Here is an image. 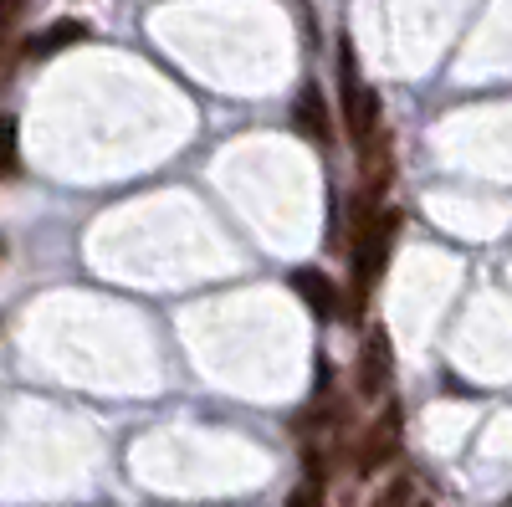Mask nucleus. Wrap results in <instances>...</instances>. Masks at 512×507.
<instances>
[{
	"mask_svg": "<svg viewBox=\"0 0 512 507\" xmlns=\"http://www.w3.org/2000/svg\"><path fill=\"white\" fill-rule=\"evenodd\" d=\"M21 175V129L11 113H0V180Z\"/></svg>",
	"mask_w": 512,
	"mask_h": 507,
	"instance_id": "6e6552de",
	"label": "nucleus"
},
{
	"mask_svg": "<svg viewBox=\"0 0 512 507\" xmlns=\"http://www.w3.org/2000/svg\"><path fill=\"white\" fill-rule=\"evenodd\" d=\"M338 98H344V123H349L354 149L369 154V139H374V129H379V98H374L369 82L359 77V62H354L349 47L338 52Z\"/></svg>",
	"mask_w": 512,
	"mask_h": 507,
	"instance_id": "f03ea898",
	"label": "nucleus"
},
{
	"mask_svg": "<svg viewBox=\"0 0 512 507\" xmlns=\"http://www.w3.org/2000/svg\"><path fill=\"white\" fill-rule=\"evenodd\" d=\"M287 507H328L323 482H318V477H308L303 487H292V492H287Z\"/></svg>",
	"mask_w": 512,
	"mask_h": 507,
	"instance_id": "9d476101",
	"label": "nucleus"
},
{
	"mask_svg": "<svg viewBox=\"0 0 512 507\" xmlns=\"http://www.w3.org/2000/svg\"><path fill=\"white\" fill-rule=\"evenodd\" d=\"M292 287L303 292V303H308L318 318H333V313H338V292H333V282H328L318 267H297V272H292Z\"/></svg>",
	"mask_w": 512,
	"mask_h": 507,
	"instance_id": "0eeeda50",
	"label": "nucleus"
},
{
	"mask_svg": "<svg viewBox=\"0 0 512 507\" xmlns=\"http://www.w3.org/2000/svg\"><path fill=\"white\" fill-rule=\"evenodd\" d=\"M390 379H395V349H390V333L374 328L364 338V349H359V395L374 400L390 390Z\"/></svg>",
	"mask_w": 512,
	"mask_h": 507,
	"instance_id": "20e7f679",
	"label": "nucleus"
},
{
	"mask_svg": "<svg viewBox=\"0 0 512 507\" xmlns=\"http://www.w3.org/2000/svg\"><path fill=\"white\" fill-rule=\"evenodd\" d=\"M400 431H405V415H400V405H384V415L369 426V436L359 441V451H354V472L359 477H374V472H384L395 461V451H400Z\"/></svg>",
	"mask_w": 512,
	"mask_h": 507,
	"instance_id": "7ed1b4c3",
	"label": "nucleus"
},
{
	"mask_svg": "<svg viewBox=\"0 0 512 507\" xmlns=\"http://www.w3.org/2000/svg\"><path fill=\"white\" fill-rule=\"evenodd\" d=\"M297 123L308 129L313 144H328L333 139V118H328V103H323L318 82H303V93H297Z\"/></svg>",
	"mask_w": 512,
	"mask_h": 507,
	"instance_id": "423d86ee",
	"label": "nucleus"
},
{
	"mask_svg": "<svg viewBox=\"0 0 512 507\" xmlns=\"http://www.w3.org/2000/svg\"><path fill=\"white\" fill-rule=\"evenodd\" d=\"M88 36H93V26H88V21H52L41 36H31V41H26V57H31V62L57 57V52H67V47H72V41H88Z\"/></svg>",
	"mask_w": 512,
	"mask_h": 507,
	"instance_id": "39448f33",
	"label": "nucleus"
},
{
	"mask_svg": "<svg viewBox=\"0 0 512 507\" xmlns=\"http://www.w3.org/2000/svg\"><path fill=\"white\" fill-rule=\"evenodd\" d=\"M395 231H400V216H395V210H379V216H374L369 195H359V200H354V231H349V262H354V313H364L374 277L384 272V262H390Z\"/></svg>",
	"mask_w": 512,
	"mask_h": 507,
	"instance_id": "f257e3e1",
	"label": "nucleus"
},
{
	"mask_svg": "<svg viewBox=\"0 0 512 507\" xmlns=\"http://www.w3.org/2000/svg\"><path fill=\"white\" fill-rule=\"evenodd\" d=\"M410 502H415V482L410 477H395L390 487L374 497V507H410Z\"/></svg>",
	"mask_w": 512,
	"mask_h": 507,
	"instance_id": "1a4fd4ad",
	"label": "nucleus"
}]
</instances>
